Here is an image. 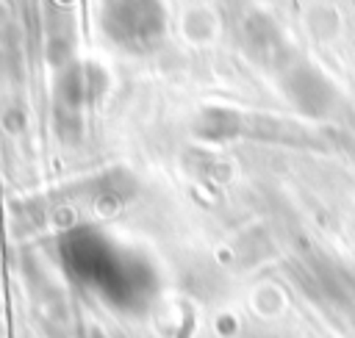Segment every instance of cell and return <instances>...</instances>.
Returning <instances> with one entry per match:
<instances>
[{"mask_svg":"<svg viewBox=\"0 0 355 338\" xmlns=\"http://www.w3.org/2000/svg\"><path fill=\"white\" fill-rule=\"evenodd\" d=\"M191 332H194V308L189 302H183V321H180L178 338H191Z\"/></svg>","mask_w":355,"mask_h":338,"instance_id":"1","label":"cell"}]
</instances>
